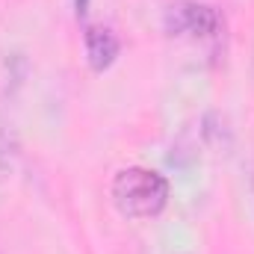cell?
I'll return each mask as SVG.
<instances>
[{"mask_svg": "<svg viewBox=\"0 0 254 254\" xmlns=\"http://www.w3.org/2000/svg\"><path fill=\"white\" fill-rule=\"evenodd\" d=\"M113 201L130 219H151L169 201V181L151 169H122L113 181Z\"/></svg>", "mask_w": 254, "mask_h": 254, "instance_id": "1", "label": "cell"}, {"mask_svg": "<svg viewBox=\"0 0 254 254\" xmlns=\"http://www.w3.org/2000/svg\"><path fill=\"white\" fill-rule=\"evenodd\" d=\"M77 3V15H86L89 12V0H74Z\"/></svg>", "mask_w": 254, "mask_h": 254, "instance_id": "4", "label": "cell"}, {"mask_svg": "<svg viewBox=\"0 0 254 254\" xmlns=\"http://www.w3.org/2000/svg\"><path fill=\"white\" fill-rule=\"evenodd\" d=\"M86 57L95 71H107L119 57V39L107 27H89L86 30Z\"/></svg>", "mask_w": 254, "mask_h": 254, "instance_id": "3", "label": "cell"}, {"mask_svg": "<svg viewBox=\"0 0 254 254\" xmlns=\"http://www.w3.org/2000/svg\"><path fill=\"white\" fill-rule=\"evenodd\" d=\"M169 24H172V30H187V33H195V36H213L219 30V15L210 6L187 3V6H178L172 12Z\"/></svg>", "mask_w": 254, "mask_h": 254, "instance_id": "2", "label": "cell"}]
</instances>
